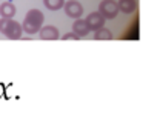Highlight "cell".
Instances as JSON below:
<instances>
[{
  "instance_id": "1",
  "label": "cell",
  "mask_w": 157,
  "mask_h": 120,
  "mask_svg": "<svg viewBox=\"0 0 157 120\" xmlns=\"http://www.w3.org/2000/svg\"><path fill=\"white\" fill-rule=\"evenodd\" d=\"M43 20H45V16L42 14V11L31 9L25 16V20L22 23V31H25L26 34H36L43 26Z\"/></svg>"
},
{
  "instance_id": "2",
  "label": "cell",
  "mask_w": 157,
  "mask_h": 120,
  "mask_svg": "<svg viewBox=\"0 0 157 120\" xmlns=\"http://www.w3.org/2000/svg\"><path fill=\"white\" fill-rule=\"evenodd\" d=\"M0 32L11 40H17L22 37V25L13 19H0Z\"/></svg>"
},
{
  "instance_id": "3",
  "label": "cell",
  "mask_w": 157,
  "mask_h": 120,
  "mask_svg": "<svg viewBox=\"0 0 157 120\" xmlns=\"http://www.w3.org/2000/svg\"><path fill=\"white\" fill-rule=\"evenodd\" d=\"M99 13L105 19H114L119 14L117 2H114V0H103V2H100V5H99Z\"/></svg>"
},
{
  "instance_id": "4",
  "label": "cell",
  "mask_w": 157,
  "mask_h": 120,
  "mask_svg": "<svg viewBox=\"0 0 157 120\" xmlns=\"http://www.w3.org/2000/svg\"><path fill=\"white\" fill-rule=\"evenodd\" d=\"M63 8H65L66 16L72 17V19H78L83 14V6H82L80 2H77V0H69V2L63 3Z\"/></svg>"
},
{
  "instance_id": "5",
  "label": "cell",
  "mask_w": 157,
  "mask_h": 120,
  "mask_svg": "<svg viewBox=\"0 0 157 120\" xmlns=\"http://www.w3.org/2000/svg\"><path fill=\"white\" fill-rule=\"evenodd\" d=\"M105 17L97 11V13H91L86 19H85V22H86V26H88V29L90 31H97L99 28H102V26H105Z\"/></svg>"
},
{
  "instance_id": "6",
  "label": "cell",
  "mask_w": 157,
  "mask_h": 120,
  "mask_svg": "<svg viewBox=\"0 0 157 120\" xmlns=\"http://www.w3.org/2000/svg\"><path fill=\"white\" fill-rule=\"evenodd\" d=\"M39 32H40V39H43V40H57L59 39V29L51 25L42 26L39 29Z\"/></svg>"
},
{
  "instance_id": "7",
  "label": "cell",
  "mask_w": 157,
  "mask_h": 120,
  "mask_svg": "<svg viewBox=\"0 0 157 120\" xmlns=\"http://www.w3.org/2000/svg\"><path fill=\"white\" fill-rule=\"evenodd\" d=\"M72 32L74 34H77L78 37H85L88 32H90V29H88V26H86V22L83 20V19H75V22H74V25H72Z\"/></svg>"
},
{
  "instance_id": "8",
  "label": "cell",
  "mask_w": 157,
  "mask_h": 120,
  "mask_svg": "<svg viewBox=\"0 0 157 120\" xmlns=\"http://www.w3.org/2000/svg\"><path fill=\"white\" fill-rule=\"evenodd\" d=\"M117 6H119V11H120V13H123V14H131V13L136 11L137 2H136V0H119Z\"/></svg>"
},
{
  "instance_id": "9",
  "label": "cell",
  "mask_w": 157,
  "mask_h": 120,
  "mask_svg": "<svg viewBox=\"0 0 157 120\" xmlns=\"http://www.w3.org/2000/svg\"><path fill=\"white\" fill-rule=\"evenodd\" d=\"M0 16L5 19H13L16 16V6L11 2H3L0 5Z\"/></svg>"
},
{
  "instance_id": "10",
  "label": "cell",
  "mask_w": 157,
  "mask_h": 120,
  "mask_svg": "<svg viewBox=\"0 0 157 120\" xmlns=\"http://www.w3.org/2000/svg\"><path fill=\"white\" fill-rule=\"evenodd\" d=\"M94 39H97V40H111L113 39V34H111V31L108 28L102 26L97 31H94Z\"/></svg>"
},
{
  "instance_id": "11",
  "label": "cell",
  "mask_w": 157,
  "mask_h": 120,
  "mask_svg": "<svg viewBox=\"0 0 157 120\" xmlns=\"http://www.w3.org/2000/svg\"><path fill=\"white\" fill-rule=\"evenodd\" d=\"M65 0H43V5L49 9V11H59L60 8H63Z\"/></svg>"
},
{
  "instance_id": "12",
  "label": "cell",
  "mask_w": 157,
  "mask_h": 120,
  "mask_svg": "<svg viewBox=\"0 0 157 120\" xmlns=\"http://www.w3.org/2000/svg\"><path fill=\"white\" fill-rule=\"evenodd\" d=\"M80 37H78L77 34H74V32H66L63 37H62V40H78Z\"/></svg>"
}]
</instances>
